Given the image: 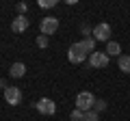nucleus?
Returning a JSON list of instances; mask_svg holds the SVG:
<instances>
[{
    "instance_id": "1",
    "label": "nucleus",
    "mask_w": 130,
    "mask_h": 121,
    "mask_svg": "<svg viewBox=\"0 0 130 121\" xmlns=\"http://www.w3.org/2000/svg\"><path fill=\"white\" fill-rule=\"evenodd\" d=\"M93 106H95V97H93L89 91H80V93L76 95V108H80L83 112L93 110Z\"/></svg>"
},
{
    "instance_id": "2",
    "label": "nucleus",
    "mask_w": 130,
    "mask_h": 121,
    "mask_svg": "<svg viewBox=\"0 0 130 121\" xmlns=\"http://www.w3.org/2000/svg\"><path fill=\"white\" fill-rule=\"evenodd\" d=\"M87 52H85V48H83V43L80 41H76V43H72L70 46V50H67V58H70V63H83L85 58H87Z\"/></svg>"
},
{
    "instance_id": "3",
    "label": "nucleus",
    "mask_w": 130,
    "mask_h": 121,
    "mask_svg": "<svg viewBox=\"0 0 130 121\" xmlns=\"http://www.w3.org/2000/svg\"><path fill=\"white\" fill-rule=\"evenodd\" d=\"M39 28H41V35H54L56 33V28H59V19L52 17V15H48V17L41 19V24H39Z\"/></svg>"
},
{
    "instance_id": "4",
    "label": "nucleus",
    "mask_w": 130,
    "mask_h": 121,
    "mask_svg": "<svg viewBox=\"0 0 130 121\" xmlns=\"http://www.w3.org/2000/svg\"><path fill=\"white\" fill-rule=\"evenodd\" d=\"M89 65L95 67V69L106 67L108 65V54L106 52H93V54H89Z\"/></svg>"
},
{
    "instance_id": "5",
    "label": "nucleus",
    "mask_w": 130,
    "mask_h": 121,
    "mask_svg": "<svg viewBox=\"0 0 130 121\" xmlns=\"http://www.w3.org/2000/svg\"><path fill=\"white\" fill-rule=\"evenodd\" d=\"M5 99L9 106H18L20 102H22V91H20L18 87H7L5 89Z\"/></svg>"
},
{
    "instance_id": "6",
    "label": "nucleus",
    "mask_w": 130,
    "mask_h": 121,
    "mask_svg": "<svg viewBox=\"0 0 130 121\" xmlns=\"http://www.w3.org/2000/svg\"><path fill=\"white\" fill-rule=\"evenodd\" d=\"M108 37H111V26H108L106 22L98 24V26L93 28V39H95V41H106L108 43Z\"/></svg>"
},
{
    "instance_id": "7",
    "label": "nucleus",
    "mask_w": 130,
    "mask_h": 121,
    "mask_svg": "<svg viewBox=\"0 0 130 121\" xmlns=\"http://www.w3.org/2000/svg\"><path fill=\"white\" fill-rule=\"evenodd\" d=\"M35 106H37V110L41 112V115H54V112H56V104L52 102L50 97H41Z\"/></svg>"
},
{
    "instance_id": "8",
    "label": "nucleus",
    "mask_w": 130,
    "mask_h": 121,
    "mask_svg": "<svg viewBox=\"0 0 130 121\" xmlns=\"http://www.w3.org/2000/svg\"><path fill=\"white\" fill-rule=\"evenodd\" d=\"M26 28H28V17H24V15H18V17L11 22V30H13V33H18V35L24 33Z\"/></svg>"
},
{
    "instance_id": "9",
    "label": "nucleus",
    "mask_w": 130,
    "mask_h": 121,
    "mask_svg": "<svg viewBox=\"0 0 130 121\" xmlns=\"http://www.w3.org/2000/svg\"><path fill=\"white\" fill-rule=\"evenodd\" d=\"M9 74L13 76V78H22V76L26 74V65H24V63H13L11 69H9Z\"/></svg>"
},
{
    "instance_id": "10",
    "label": "nucleus",
    "mask_w": 130,
    "mask_h": 121,
    "mask_svg": "<svg viewBox=\"0 0 130 121\" xmlns=\"http://www.w3.org/2000/svg\"><path fill=\"white\" fill-rule=\"evenodd\" d=\"M106 54L108 56H121V46L117 41H108L106 43Z\"/></svg>"
},
{
    "instance_id": "11",
    "label": "nucleus",
    "mask_w": 130,
    "mask_h": 121,
    "mask_svg": "<svg viewBox=\"0 0 130 121\" xmlns=\"http://www.w3.org/2000/svg\"><path fill=\"white\" fill-rule=\"evenodd\" d=\"M83 48H85V52H87V54H93V52H95V39L93 37H87V39H83Z\"/></svg>"
},
{
    "instance_id": "12",
    "label": "nucleus",
    "mask_w": 130,
    "mask_h": 121,
    "mask_svg": "<svg viewBox=\"0 0 130 121\" xmlns=\"http://www.w3.org/2000/svg\"><path fill=\"white\" fill-rule=\"evenodd\" d=\"M117 63H119V69L124 71V74H130V56H124V54H121Z\"/></svg>"
},
{
    "instance_id": "13",
    "label": "nucleus",
    "mask_w": 130,
    "mask_h": 121,
    "mask_svg": "<svg viewBox=\"0 0 130 121\" xmlns=\"http://www.w3.org/2000/svg\"><path fill=\"white\" fill-rule=\"evenodd\" d=\"M83 117H85V112L80 110V108H74L72 115H70V119H72V121H83Z\"/></svg>"
},
{
    "instance_id": "14",
    "label": "nucleus",
    "mask_w": 130,
    "mask_h": 121,
    "mask_svg": "<svg viewBox=\"0 0 130 121\" xmlns=\"http://www.w3.org/2000/svg\"><path fill=\"white\" fill-rule=\"evenodd\" d=\"M83 121H100V115H98L95 110H89V112H85Z\"/></svg>"
},
{
    "instance_id": "15",
    "label": "nucleus",
    "mask_w": 130,
    "mask_h": 121,
    "mask_svg": "<svg viewBox=\"0 0 130 121\" xmlns=\"http://www.w3.org/2000/svg\"><path fill=\"white\" fill-rule=\"evenodd\" d=\"M93 110H95L98 115H100V112H104V110H106V102H104V99H95V106H93Z\"/></svg>"
},
{
    "instance_id": "16",
    "label": "nucleus",
    "mask_w": 130,
    "mask_h": 121,
    "mask_svg": "<svg viewBox=\"0 0 130 121\" xmlns=\"http://www.w3.org/2000/svg\"><path fill=\"white\" fill-rule=\"evenodd\" d=\"M35 41H37V46H39V48H48V43H50V39H48L46 35H39V37L35 39Z\"/></svg>"
},
{
    "instance_id": "17",
    "label": "nucleus",
    "mask_w": 130,
    "mask_h": 121,
    "mask_svg": "<svg viewBox=\"0 0 130 121\" xmlns=\"http://www.w3.org/2000/svg\"><path fill=\"white\" fill-rule=\"evenodd\" d=\"M56 5V0H39V7L41 9H50V7Z\"/></svg>"
},
{
    "instance_id": "18",
    "label": "nucleus",
    "mask_w": 130,
    "mask_h": 121,
    "mask_svg": "<svg viewBox=\"0 0 130 121\" xmlns=\"http://www.w3.org/2000/svg\"><path fill=\"white\" fill-rule=\"evenodd\" d=\"M15 9H18L20 15H24V13H26V9H28V5H26V2H18V5H15Z\"/></svg>"
}]
</instances>
